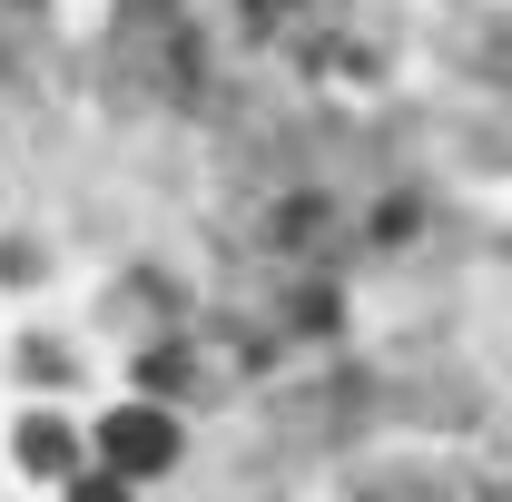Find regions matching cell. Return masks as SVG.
<instances>
[{"instance_id":"1","label":"cell","mask_w":512,"mask_h":502,"mask_svg":"<svg viewBox=\"0 0 512 502\" xmlns=\"http://www.w3.org/2000/svg\"><path fill=\"white\" fill-rule=\"evenodd\" d=\"M99 453H109V473H168L178 463V424L158 404H128V414L99 424Z\"/></svg>"},{"instance_id":"2","label":"cell","mask_w":512,"mask_h":502,"mask_svg":"<svg viewBox=\"0 0 512 502\" xmlns=\"http://www.w3.org/2000/svg\"><path fill=\"white\" fill-rule=\"evenodd\" d=\"M20 463H30V473H69V434L60 424H30V434H20Z\"/></svg>"},{"instance_id":"3","label":"cell","mask_w":512,"mask_h":502,"mask_svg":"<svg viewBox=\"0 0 512 502\" xmlns=\"http://www.w3.org/2000/svg\"><path fill=\"white\" fill-rule=\"evenodd\" d=\"M69 502H128V493H119V473H79V483H69Z\"/></svg>"}]
</instances>
